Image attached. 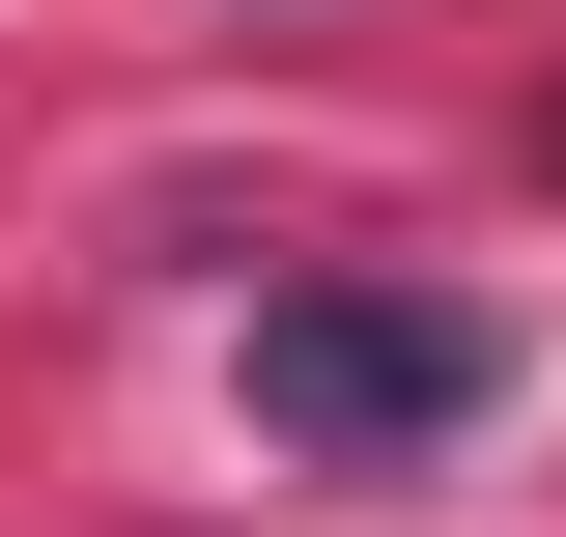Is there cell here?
<instances>
[{"instance_id":"cell-1","label":"cell","mask_w":566,"mask_h":537,"mask_svg":"<svg viewBox=\"0 0 566 537\" xmlns=\"http://www.w3.org/2000/svg\"><path fill=\"white\" fill-rule=\"evenodd\" d=\"M482 397H510V312H453V283H255V424H283L312 481L453 453Z\"/></svg>"}]
</instances>
